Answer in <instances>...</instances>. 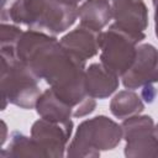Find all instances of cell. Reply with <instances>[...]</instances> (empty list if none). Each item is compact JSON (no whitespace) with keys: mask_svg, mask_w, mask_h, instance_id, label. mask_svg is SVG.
<instances>
[{"mask_svg":"<svg viewBox=\"0 0 158 158\" xmlns=\"http://www.w3.org/2000/svg\"><path fill=\"white\" fill-rule=\"evenodd\" d=\"M17 57L74 110V117L91 114L96 106L85 86V60L65 49L42 31H23L17 43Z\"/></svg>","mask_w":158,"mask_h":158,"instance_id":"cell-1","label":"cell"},{"mask_svg":"<svg viewBox=\"0 0 158 158\" xmlns=\"http://www.w3.org/2000/svg\"><path fill=\"white\" fill-rule=\"evenodd\" d=\"M7 16L16 25L58 35L75 22L78 6L59 0H15Z\"/></svg>","mask_w":158,"mask_h":158,"instance_id":"cell-2","label":"cell"},{"mask_svg":"<svg viewBox=\"0 0 158 158\" xmlns=\"http://www.w3.org/2000/svg\"><path fill=\"white\" fill-rule=\"evenodd\" d=\"M0 58L2 110L7 102L26 110L33 109L41 95V78L17 57V52L0 51Z\"/></svg>","mask_w":158,"mask_h":158,"instance_id":"cell-3","label":"cell"},{"mask_svg":"<svg viewBox=\"0 0 158 158\" xmlns=\"http://www.w3.org/2000/svg\"><path fill=\"white\" fill-rule=\"evenodd\" d=\"M122 138V127L100 115L83 121L72 139L68 157H99L100 151L115 148Z\"/></svg>","mask_w":158,"mask_h":158,"instance_id":"cell-4","label":"cell"},{"mask_svg":"<svg viewBox=\"0 0 158 158\" xmlns=\"http://www.w3.org/2000/svg\"><path fill=\"white\" fill-rule=\"evenodd\" d=\"M144 32L136 33L112 23L107 31L100 32V60L117 77H122L135 62L138 43Z\"/></svg>","mask_w":158,"mask_h":158,"instance_id":"cell-5","label":"cell"},{"mask_svg":"<svg viewBox=\"0 0 158 158\" xmlns=\"http://www.w3.org/2000/svg\"><path fill=\"white\" fill-rule=\"evenodd\" d=\"M121 127L126 157H158V132L151 116H131L123 120Z\"/></svg>","mask_w":158,"mask_h":158,"instance_id":"cell-6","label":"cell"},{"mask_svg":"<svg viewBox=\"0 0 158 158\" xmlns=\"http://www.w3.org/2000/svg\"><path fill=\"white\" fill-rule=\"evenodd\" d=\"M73 131V121H51L41 117L31 127V138L41 157H63Z\"/></svg>","mask_w":158,"mask_h":158,"instance_id":"cell-7","label":"cell"},{"mask_svg":"<svg viewBox=\"0 0 158 158\" xmlns=\"http://www.w3.org/2000/svg\"><path fill=\"white\" fill-rule=\"evenodd\" d=\"M121 78L123 86L131 90L158 83V49L149 43L137 46L135 62Z\"/></svg>","mask_w":158,"mask_h":158,"instance_id":"cell-8","label":"cell"},{"mask_svg":"<svg viewBox=\"0 0 158 158\" xmlns=\"http://www.w3.org/2000/svg\"><path fill=\"white\" fill-rule=\"evenodd\" d=\"M115 23L123 30L142 33L148 26V10L142 0H107Z\"/></svg>","mask_w":158,"mask_h":158,"instance_id":"cell-9","label":"cell"},{"mask_svg":"<svg viewBox=\"0 0 158 158\" xmlns=\"http://www.w3.org/2000/svg\"><path fill=\"white\" fill-rule=\"evenodd\" d=\"M59 42L70 53L86 60L100 51V32L79 26L62 37Z\"/></svg>","mask_w":158,"mask_h":158,"instance_id":"cell-10","label":"cell"},{"mask_svg":"<svg viewBox=\"0 0 158 158\" xmlns=\"http://www.w3.org/2000/svg\"><path fill=\"white\" fill-rule=\"evenodd\" d=\"M118 78L101 63H93L85 69V86L94 99H106L118 88Z\"/></svg>","mask_w":158,"mask_h":158,"instance_id":"cell-11","label":"cell"},{"mask_svg":"<svg viewBox=\"0 0 158 158\" xmlns=\"http://www.w3.org/2000/svg\"><path fill=\"white\" fill-rule=\"evenodd\" d=\"M80 26L101 32L112 19L111 6L107 0H85L78 9Z\"/></svg>","mask_w":158,"mask_h":158,"instance_id":"cell-12","label":"cell"},{"mask_svg":"<svg viewBox=\"0 0 158 158\" xmlns=\"http://www.w3.org/2000/svg\"><path fill=\"white\" fill-rule=\"evenodd\" d=\"M37 114L51 121H67L73 116V107L63 101L53 89H47L43 91L35 106Z\"/></svg>","mask_w":158,"mask_h":158,"instance_id":"cell-13","label":"cell"},{"mask_svg":"<svg viewBox=\"0 0 158 158\" xmlns=\"http://www.w3.org/2000/svg\"><path fill=\"white\" fill-rule=\"evenodd\" d=\"M110 110L117 118L125 120L135 115H139L144 110L142 99L131 89L118 91L110 102Z\"/></svg>","mask_w":158,"mask_h":158,"instance_id":"cell-14","label":"cell"},{"mask_svg":"<svg viewBox=\"0 0 158 158\" xmlns=\"http://www.w3.org/2000/svg\"><path fill=\"white\" fill-rule=\"evenodd\" d=\"M1 158H19V157H41L31 136L27 137L21 132H12L7 148L1 149Z\"/></svg>","mask_w":158,"mask_h":158,"instance_id":"cell-15","label":"cell"},{"mask_svg":"<svg viewBox=\"0 0 158 158\" xmlns=\"http://www.w3.org/2000/svg\"><path fill=\"white\" fill-rule=\"evenodd\" d=\"M22 30L15 25L1 22L0 27V51L17 52V43L21 38Z\"/></svg>","mask_w":158,"mask_h":158,"instance_id":"cell-16","label":"cell"},{"mask_svg":"<svg viewBox=\"0 0 158 158\" xmlns=\"http://www.w3.org/2000/svg\"><path fill=\"white\" fill-rule=\"evenodd\" d=\"M142 88H143L142 89V98H143V100L146 102H148V104L153 102V100L156 98V94H157L154 86L152 84H148V85H144Z\"/></svg>","mask_w":158,"mask_h":158,"instance_id":"cell-17","label":"cell"},{"mask_svg":"<svg viewBox=\"0 0 158 158\" xmlns=\"http://www.w3.org/2000/svg\"><path fill=\"white\" fill-rule=\"evenodd\" d=\"M154 6V22H156V35L158 37V0H153Z\"/></svg>","mask_w":158,"mask_h":158,"instance_id":"cell-18","label":"cell"},{"mask_svg":"<svg viewBox=\"0 0 158 158\" xmlns=\"http://www.w3.org/2000/svg\"><path fill=\"white\" fill-rule=\"evenodd\" d=\"M1 125H2V138H1V144H4L5 143V141H6V123L2 121L1 122Z\"/></svg>","mask_w":158,"mask_h":158,"instance_id":"cell-19","label":"cell"},{"mask_svg":"<svg viewBox=\"0 0 158 158\" xmlns=\"http://www.w3.org/2000/svg\"><path fill=\"white\" fill-rule=\"evenodd\" d=\"M59 1H64V2H69V4H74V5H78V2H80L81 0H59Z\"/></svg>","mask_w":158,"mask_h":158,"instance_id":"cell-20","label":"cell"},{"mask_svg":"<svg viewBox=\"0 0 158 158\" xmlns=\"http://www.w3.org/2000/svg\"><path fill=\"white\" fill-rule=\"evenodd\" d=\"M5 2H6V0H2V9H4V5H5Z\"/></svg>","mask_w":158,"mask_h":158,"instance_id":"cell-21","label":"cell"},{"mask_svg":"<svg viewBox=\"0 0 158 158\" xmlns=\"http://www.w3.org/2000/svg\"><path fill=\"white\" fill-rule=\"evenodd\" d=\"M156 128H157V132H158V125H157V126H156Z\"/></svg>","mask_w":158,"mask_h":158,"instance_id":"cell-22","label":"cell"}]
</instances>
